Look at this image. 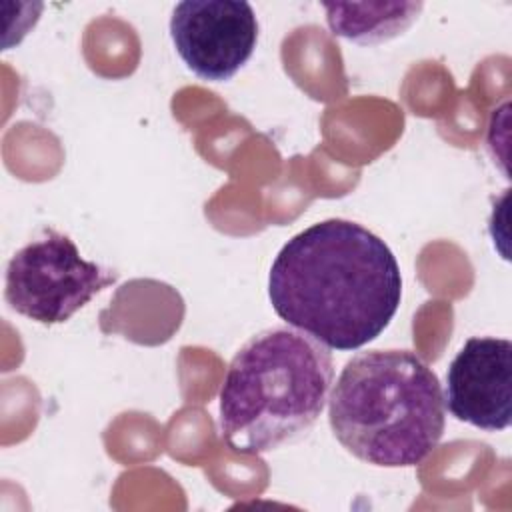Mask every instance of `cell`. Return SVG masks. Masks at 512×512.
I'll return each mask as SVG.
<instances>
[{
  "instance_id": "3957f363",
  "label": "cell",
  "mask_w": 512,
  "mask_h": 512,
  "mask_svg": "<svg viewBox=\"0 0 512 512\" xmlns=\"http://www.w3.org/2000/svg\"><path fill=\"white\" fill-rule=\"evenodd\" d=\"M334 378L330 348L296 328H268L232 358L218 428L238 454L270 452L304 434L322 414Z\"/></svg>"
},
{
  "instance_id": "277c9868",
  "label": "cell",
  "mask_w": 512,
  "mask_h": 512,
  "mask_svg": "<svg viewBox=\"0 0 512 512\" xmlns=\"http://www.w3.org/2000/svg\"><path fill=\"white\" fill-rule=\"evenodd\" d=\"M116 278L112 270L82 258L70 236L46 230L8 262L4 298L34 322L62 324Z\"/></svg>"
},
{
  "instance_id": "52a82bcc",
  "label": "cell",
  "mask_w": 512,
  "mask_h": 512,
  "mask_svg": "<svg viewBox=\"0 0 512 512\" xmlns=\"http://www.w3.org/2000/svg\"><path fill=\"white\" fill-rule=\"evenodd\" d=\"M422 4H324L326 20L336 36L358 44H378L402 34Z\"/></svg>"
},
{
  "instance_id": "8992f818",
  "label": "cell",
  "mask_w": 512,
  "mask_h": 512,
  "mask_svg": "<svg viewBox=\"0 0 512 512\" xmlns=\"http://www.w3.org/2000/svg\"><path fill=\"white\" fill-rule=\"evenodd\" d=\"M444 406L454 418L480 430H506L512 422L510 340L468 338L448 366Z\"/></svg>"
},
{
  "instance_id": "5b68a950",
  "label": "cell",
  "mask_w": 512,
  "mask_h": 512,
  "mask_svg": "<svg viewBox=\"0 0 512 512\" xmlns=\"http://www.w3.org/2000/svg\"><path fill=\"white\" fill-rule=\"evenodd\" d=\"M182 62L202 80H230L254 54L258 20L244 0H184L170 16Z\"/></svg>"
},
{
  "instance_id": "6da1fadb",
  "label": "cell",
  "mask_w": 512,
  "mask_h": 512,
  "mask_svg": "<svg viewBox=\"0 0 512 512\" xmlns=\"http://www.w3.org/2000/svg\"><path fill=\"white\" fill-rule=\"evenodd\" d=\"M268 296L288 326L330 350H356L388 328L402 300V276L382 238L358 222L330 218L280 248Z\"/></svg>"
},
{
  "instance_id": "7a4b0ae2",
  "label": "cell",
  "mask_w": 512,
  "mask_h": 512,
  "mask_svg": "<svg viewBox=\"0 0 512 512\" xmlns=\"http://www.w3.org/2000/svg\"><path fill=\"white\" fill-rule=\"evenodd\" d=\"M336 440L382 468L422 464L444 434V394L434 370L410 350H370L342 368L328 398Z\"/></svg>"
}]
</instances>
